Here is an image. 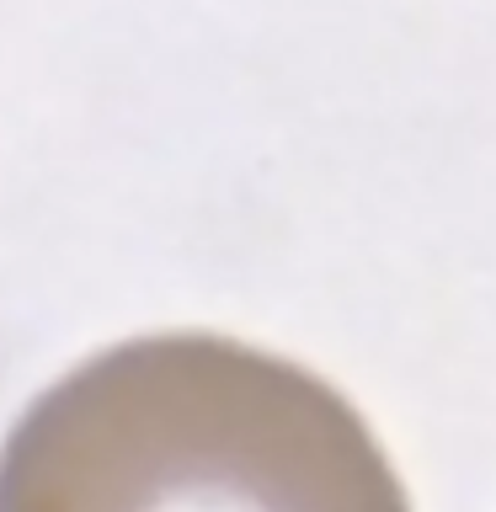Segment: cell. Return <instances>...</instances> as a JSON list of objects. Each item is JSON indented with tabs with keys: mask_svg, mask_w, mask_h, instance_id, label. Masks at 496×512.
Listing matches in <instances>:
<instances>
[{
	"mask_svg": "<svg viewBox=\"0 0 496 512\" xmlns=\"http://www.w3.org/2000/svg\"><path fill=\"white\" fill-rule=\"evenodd\" d=\"M0 512H411L326 374L230 331H144L64 368L0 438Z\"/></svg>",
	"mask_w": 496,
	"mask_h": 512,
	"instance_id": "6da1fadb",
	"label": "cell"
}]
</instances>
